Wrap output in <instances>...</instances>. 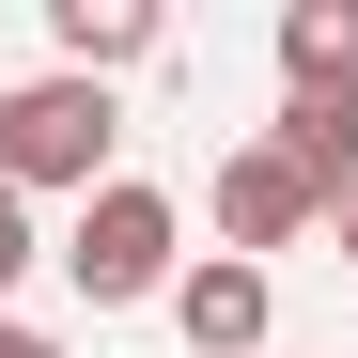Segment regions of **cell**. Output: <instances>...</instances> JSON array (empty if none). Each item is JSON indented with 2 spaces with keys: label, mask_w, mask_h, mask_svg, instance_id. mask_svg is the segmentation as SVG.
<instances>
[{
  "label": "cell",
  "mask_w": 358,
  "mask_h": 358,
  "mask_svg": "<svg viewBox=\"0 0 358 358\" xmlns=\"http://www.w3.org/2000/svg\"><path fill=\"white\" fill-rule=\"evenodd\" d=\"M109 141H125V109H109L94 78H63V63H31V78H0V187L16 203H94L109 187Z\"/></svg>",
  "instance_id": "6da1fadb"
},
{
  "label": "cell",
  "mask_w": 358,
  "mask_h": 358,
  "mask_svg": "<svg viewBox=\"0 0 358 358\" xmlns=\"http://www.w3.org/2000/svg\"><path fill=\"white\" fill-rule=\"evenodd\" d=\"M171 265H187V218H171V187H141V171H109V187L78 203V234H63V280L94 296V312L171 296Z\"/></svg>",
  "instance_id": "7a4b0ae2"
},
{
  "label": "cell",
  "mask_w": 358,
  "mask_h": 358,
  "mask_svg": "<svg viewBox=\"0 0 358 358\" xmlns=\"http://www.w3.org/2000/svg\"><path fill=\"white\" fill-rule=\"evenodd\" d=\"M171 327H187V358H265L280 280H265V265H234V250H203V265H171Z\"/></svg>",
  "instance_id": "3957f363"
},
{
  "label": "cell",
  "mask_w": 358,
  "mask_h": 358,
  "mask_svg": "<svg viewBox=\"0 0 358 358\" xmlns=\"http://www.w3.org/2000/svg\"><path fill=\"white\" fill-rule=\"evenodd\" d=\"M312 218H327V203L296 187V171H280L265 141H234V156H218V250H234V265H265V250H296Z\"/></svg>",
  "instance_id": "277c9868"
},
{
  "label": "cell",
  "mask_w": 358,
  "mask_h": 358,
  "mask_svg": "<svg viewBox=\"0 0 358 358\" xmlns=\"http://www.w3.org/2000/svg\"><path fill=\"white\" fill-rule=\"evenodd\" d=\"M156 31H171L156 0H47V63H63V78H94V94L125 78V63H156Z\"/></svg>",
  "instance_id": "5b68a950"
},
{
  "label": "cell",
  "mask_w": 358,
  "mask_h": 358,
  "mask_svg": "<svg viewBox=\"0 0 358 358\" xmlns=\"http://www.w3.org/2000/svg\"><path fill=\"white\" fill-rule=\"evenodd\" d=\"M265 156H280L296 187H312V203H343V187H358V94H280Z\"/></svg>",
  "instance_id": "8992f818"
},
{
  "label": "cell",
  "mask_w": 358,
  "mask_h": 358,
  "mask_svg": "<svg viewBox=\"0 0 358 358\" xmlns=\"http://www.w3.org/2000/svg\"><path fill=\"white\" fill-rule=\"evenodd\" d=\"M280 94H358V0H280Z\"/></svg>",
  "instance_id": "52a82bcc"
},
{
  "label": "cell",
  "mask_w": 358,
  "mask_h": 358,
  "mask_svg": "<svg viewBox=\"0 0 358 358\" xmlns=\"http://www.w3.org/2000/svg\"><path fill=\"white\" fill-rule=\"evenodd\" d=\"M31 250H47V234H31V203H16V187H0V296H16V280H31Z\"/></svg>",
  "instance_id": "ba28073f"
},
{
  "label": "cell",
  "mask_w": 358,
  "mask_h": 358,
  "mask_svg": "<svg viewBox=\"0 0 358 358\" xmlns=\"http://www.w3.org/2000/svg\"><path fill=\"white\" fill-rule=\"evenodd\" d=\"M312 234H327V250H343V265H358V187H343V203H327V218H312Z\"/></svg>",
  "instance_id": "9c48e42d"
},
{
  "label": "cell",
  "mask_w": 358,
  "mask_h": 358,
  "mask_svg": "<svg viewBox=\"0 0 358 358\" xmlns=\"http://www.w3.org/2000/svg\"><path fill=\"white\" fill-rule=\"evenodd\" d=\"M0 358H63V343H47V327H16V312H0Z\"/></svg>",
  "instance_id": "30bf717a"
}]
</instances>
